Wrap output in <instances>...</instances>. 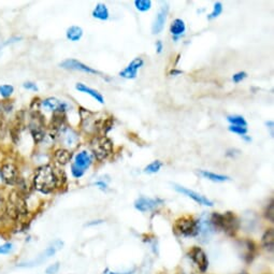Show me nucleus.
I'll list each match as a JSON object with an SVG mask.
<instances>
[{
	"instance_id": "29",
	"label": "nucleus",
	"mask_w": 274,
	"mask_h": 274,
	"mask_svg": "<svg viewBox=\"0 0 274 274\" xmlns=\"http://www.w3.org/2000/svg\"><path fill=\"white\" fill-rule=\"evenodd\" d=\"M14 93V86L11 84H3L0 85V96L2 98L7 99L9 97H11L12 94Z\"/></svg>"
},
{
	"instance_id": "3",
	"label": "nucleus",
	"mask_w": 274,
	"mask_h": 274,
	"mask_svg": "<svg viewBox=\"0 0 274 274\" xmlns=\"http://www.w3.org/2000/svg\"><path fill=\"white\" fill-rule=\"evenodd\" d=\"M210 222L215 230H222L228 236H235L239 229V220L232 212H226L225 214L213 213Z\"/></svg>"
},
{
	"instance_id": "38",
	"label": "nucleus",
	"mask_w": 274,
	"mask_h": 274,
	"mask_svg": "<svg viewBox=\"0 0 274 274\" xmlns=\"http://www.w3.org/2000/svg\"><path fill=\"white\" fill-rule=\"evenodd\" d=\"M136 271V269H134V270H129V271H126V272H112V271H110L109 269H106V270L103 273V274H134V272Z\"/></svg>"
},
{
	"instance_id": "41",
	"label": "nucleus",
	"mask_w": 274,
	"mask_h": 274,
	"mask_svg": "<svg viewBox=\"0 0 274 274\" xmlns=\"http://www.w3.org/2000/svg\"><path fill=\"white\" fill-rule=\"evenodd\" d=\"M182 73V71L181 70H175V69H173V70H171L170 71V75H179V74H181Z\"/></svg>"
},
{
	"instance_id": "15",
	"label": "nucleus",
	"mask_w": 274,
	"mask_h": 274,
	"mask_svg": "<svg viewBox=\"0 0 274 274\" xmlns=\"http://www.w3.org/2000/svg\"><path fill=\"white\" fill-rule=\"evenodd\" d=\"M143 64H144V60L142 58L140 57L135 58L124 70L120 71V77L127 79V80L136 79L137 75H138L139 69L142 67V66H143Z\"/></svg>"
},
{
	"instance_id": "5",
	"label": "nucleus",
	"mask_w": 274,
	"mask_h": 274,
	"mask_svg": "<svg viewBox=\"0 0 274 274\" xmlns=\"http://www.w3.org/2000/svg\"><path fill=\"white\" fill-rule=\"evenodd\" d=\"M91 162H93V158L87 151L79 152L74 156L72 164H71V174L75 179H80L84 175L85 171L89 168Z\"/></svg>"
},
{
	"instance_id": "10",
	"label": "nucleus",
	"mask_w": 274,
	"mask_h": 274,
	"mask_svg": "<svg viewBox=\"0 0 274 274\" xmlns=\"http://www.w3.org/2000/svg\"><path fill=\"white\" fill-rule=\"evenodd\" d=\"M188 256L201 272H206L207 270V267H209V259H207L206 252L202 250L201 247L199 246L191 247V250L188 253Z\"/></svg>"
},
{
	"instance_id": "14",
	"label": "nucleus",
	"mask_w": 274,
	"mask_h": 274,
	"mask_svg": "<svg viewBox=\"0 0 274 274\" xmlns=\"http://www.w3.org/2000/svg\"><path fill=\"white\" fill-rule=\"evenodd\" d=\"M198 222V236L201 238V241L206 242L209 241L211 236L214 233L216 230L214 229V227L212 226L210 218H207V216L204 215Z\"/></svg>"
},
{
	"instance_id": "8",
	"label": "nucleus",
	"mask_w": 274,
	"mask_h": 274,
	"mask_svg": "<svg viewBox=\"0 0 274 274\" xmlns=\"http://www.w3.org/2000/svg\"><path fill=\"white\" fill-rule=\"evenodd\" d=\"M63 245H64V243L63 241H60V240H55L52 244H51L47 250H45L43 253L40 254V255L38 256L37 259H34L33 261H29V262H26V263H21V267H34V266H39L40 263H42L43 261H45L47 259H49V258L52 257L53 255H55L60 248H63Z\"/></svg>"
},
{
	"instance_id": "13",
	"label": "nucleus",
	"mask_w": 274,
	"mask_h": 274,
	"mask_svg": "<svg viewBox=\"0 0 274 274\" xmlns=\"http://www.w3.org/2000/svg\"><path fill=\"white\" fill-rule=\"evenodd\" d=\"M173 187H174V189L177 192H180V194H183V195H185V196H187L188 198H190V199L196 201L197 204L202 205V206H213V202L210 199H207L206 197L202 196L200 194H198V192H196L194 190L188 189V188H186V187H184V186H181V185H177V184H174Z\"/></svg>"
},
{
	"instance_id": "40",
	"label": "nucleus",
	"mask_w": 274,
	"mask_h": 274,
	"mask_svg": "<svg viewBox=\"0 0 274 274\" xmlns=\"http://www.w3.org/2000/svg\"><path fill=\"white\" fill-rule=\"evenodd\" d=\"M156 50H157V53H161L162 52V50H164V45H162V42L160 41V40H158V41L156 42Z\"/></svg>"
},
{
	"instance_id": "36",
	"label": "nucleus",
	"mask_w": 274,
	"mask_h": 274,
	"mask_svg": "<svg viewBox=\"0 0 274 274\" xmlns=\"http://www.w3.org/2000/svg\"><path fill=\"white\" fill-rule=\"evenodd\" d=\"M23 87L28 89V90H33V91H38L39 90L37 84L34 83V82H30V81H28V82H25L23 84Z\"/></svg>"
},
{
	"instance_id": "19",
	"label": "nucleus",
	"mask_w": 274,
	"mask_h": 274,
	"mask_svg": "<svg viewBox=\"0 0 274 274\" xmlns=\"http://www.w3.org/2000/svg\"><path fill=\"white\" fill-rule=\"evenodd\" d=\"M54 160L57 162L58 165L60 166H65L69 164L71 161V158H72V154L71 152H69L68 150L65 149H58L54 152Z\"/></svg>"
},
{
	"instance_id": "37",
	"label": "nucleus",
	"mask_w": 274,
	"mask_h": 274,
	"mask_svg": "<svg viewBox=\"0 0 274 274\" xmlns=\"http://www.w3.org/2000/svg\"><path fill=\"white\" fill-rule=\"evenodd\" d=\"M58 271H59V262L54 263V265L50 266L47 269V273L48 274H56Z\"/></svg>"
},
{
	"instance_id": "35",
	"label": "nucleus",
	"mask_w": 274,
	"mask_h": 274,
	"mask_svg": "<svg viewBox=\"0 0 274 274\" xmlns=\"http://www.w3.org/2000/svg\"><path fill=\"white\" fill-rule=\"evenodd\" d=\"M246 77H247V73H246V72H244V71H240V72L233 74L232 81H233V82H235V83H240V82H242V81L244 80Z\"/></svg>"
},
{
	"instance_id": "27",
	"label": "nucleus",
	"mask_w": 274,
	"mask_h": 274,
	"mask_svg": "<svg viewBox=\"0 0 274 274\" xmlns=\"http://www.w3.org/2000/svg\"><path fill=\"white\" fill-rule=\"evenodd\" d=\"M227 120L233 126H242V127L247 126V121L241 115H229L227 118Z\"/></svg>"
},
{
	"instance_id": "33",
	"label": "nucleus",
	"mask_w": 274,
	"mask_h": 274,
	"mask_svg": "<svg viewBox=\"0 0 274 274\" xmlns=\"http://www.w3.org/2000/svg\"><path fill=\"white\" fill-rule=\"evenodd\" d=\"M229 131L233 134H237V135H240L241 137L244 136L247 134V128L246 127H242V126H229Z\"/></svg>"
},
{
	"instance_id": "25",
	"label": "nucleus",
	"mask_w": 274,
	"mask_h": 274,
	"mask_svg": "<svg viewBox=\"0 0 274 274\" xmlns=\"http://www.w3.org/2000/svg\"><path fill=\"white\" fill-rule=\"evenodd\" d=\"M63 135H64L65 144L68 145V146H72V145H74V144L77 143V142L79 141V136H78V134L75 133L74 130L68 128V127L65 129Z\"/></svg>"
},
{
	"instance_id": "26",
	"label": "nucleus",
	"mask_w": 274,
	"mask_h": 274,
	"mask_svg": "<svg viewBox=\"0 0 274 274\" xmlns=\"http://www.w3.org/2000/svg\"><path fill=\"white\" fill-rule=\"evenodd\" d=\"M243 250L245 252L243 253V257L246 261H252L254 257V252H255V245L252 241H244L243 242Z\"/></svg>"
},
{
	"instance_id": "39",
	"label": "nucleus",
	"mask_w": 274,
	"mask_h": 274,
	"mask_svg": "<svg viewBox=\"0 0 274 274\" xmlns=\"http://www.w3.org/2000/svg\"><path fill=\"white\" fill-rule=\"evenodd\" d=\"M95 185H96V186H99V188H100V189H103V190L106 189V187H108V185H106L105 183H104V182H103V181L96 182V183H95Z\"/></svg>"
},
{
	"instance_id": "42",
	"label": "nucleus",
	"mask_w": 274,
	"mask_h": 274,
	"mask_svg": "<svg viewBox=\"0 0 274 274\" xmlns=\"http://www.w3.org/2000/svg\"><path fill=\"white\" fill-rule=\"evenodd\" d=\"M242 138H243V139H244L245 141H247V142H251V141H252V138H250V137H247L246 135L242 136Z\"/></svg>"
},
{
	"instance_id": "28",
	"label": "nucleus",
	"mask_w": 274,
	"mask_h": 274,
	"mask_svg": "<svg viewBox=\"0 0 274 274\" xmlns=\"http://www.w3.org/2000/svg\"><path fill=\"white\" fill-rule=\"evenodd\" d=\"M162 167V162L160 160H155L153 162H151L149 166H146L144 168V172L145 173H150V174H154L157 173Z\"/></svg>"
},
{
	"instance_id": "20",
	"label": "nucleus",
	"mask_w": 274,
	"mask_h": 274,
	"mask_svg": "<svg viewBox=\"0 0 274 274\" xmlns=\"http://www.w3.org/2000/svg\"><path fill=\"white\" fill-rule=\"evenodd\" d=\"M186 30V25L184 23V21L181 18H176L174 19L173 22H172L171 26H170V33L172 35H174V38L177 39L180 37V35L184 34Z\"/></svg>"
},
{
	"instance_id": "32",
	"label": "nucleus",
	"mask_w": 274,
	"mask_h": 274,
	"mask_svg": "<svg viewBox=\"0 0 274 274\" xmlns=\"http://www.w3.org/2000/svg\"><path fill=\"white\" fill-rule=\"evenodd\" d=\"M223 12V4L222 2H215L214 7H213V11L207 15V19H213L220 17Z\"/></svg>"
},
{
	"instance_id": "18",
	"label": "nucleus",
	"mask_w": 274,
	"mask_h": 274,
	"mask_svg": "<svg viewBox=\"0 0 274 274\" xmlns=\"http://www.w3.org/2000/svg\"><path fill=\"white\" fill-rule=\"evenodd\" d=\"M75 89L81 91V93H84V94H87V95L91 96V97L96 99V101H98V103H101V104L104 103L103 96L101 95L99 91H97L94 88H90L89 86H87V85H85L83 83H77V84H75Z\"/></svg>"
},
{
	"instance_id": "30",
	"label": "nucleus",
	"mask_w": 274,
	"mask_h": 274,
	"mask_svg": "<svg viewBox=\"0 0 274 274\" xmlns=\"http://www.w3.org/2000/svg\"><path fill=\"white\" fill-rule=\"evenodd\" d=\"M135 6L139 11L146 12L152 8V1L151 0H136Z\"/></svg>"
},
{
	"instance_id": "1",
	"label": "nucleus",
	"mask_w": 274,
	"mask_h": 274,
	"mask_svg": "<svg viewBox=\"0 0 274 274\" xmlns=\"http://www.w3.org/2000/svg\"><path fill=\"white\" fill-rule=\"evenodd\" d=\"M59 177L51 165H43L35 170L34 175V187L44 195H49L57 188Z\"/></svg>"
},
{
	"instance_id": "9",
	"label": "nucleus",
	"mask_w": 274,
	"mask_h": 274,
	"mask_svg": "<svg viewBox=\"0 0 274 274\" xmlns=\"http://www.w3.org/2000/svg\"><path fill=\"white\" fill-rule=\"evenodd\" d=\"M0 177L6 185H17L19 180L18 169L17 165L13 162H7L3 164L0 168Z\"/></svg>"
},
{
	"instance_id": "21",
	"label": "nucleus",
	"mask_w": 274,
	"mask_h": 274,
	"mask_svg": "<svg viewBox=\"0 0 274 274\" xmlns=\"http://www.w3.org/2000/svg\"><path fill=\"white\" fill-rule=\"evenodd\" d=\"M261 244L266 248L267 251L272 252L274 247V231L272 228L267 229L266 232L263 233L262 239H261Z\"/></svg>"
},
{
	"instance_id": "16",
	"label": "nucleus",
	"mask_w": 274,
	"mask_h": 274,
	"mask_svg": "<svg viewBox=\"0 0 274 274\" xmlns=\"http://www.w3.org/2000/svg\"><path fill=\"white\" fill-rule=\"evenodd\" d=\"M168 12H169L168 4H165V6H162L160 8L159 12L157 14V17L154 21L153 26H152V33L154 34H158L162 32L167 21V17H168Z\"/></svg>"
},
{
	"instance_id": "31",
	"label": "nucleus",
	"mask_w": 274,
	"mask_h": 274,
	"mask_svg": "<svg viewBox=\"0 0 274 274\" xmlns=\"http://www.w3.org/2000/svg\"><path fill=\"white\" fill-rule=\"evenodd\" d=\"M13 109V104L7 103V101H0V120H2L4 115L7 113L11 112V110Z\"/></svg>"
},
{
	"instance_id": "17",
	"label": "nucleus",
	"mask_w": 274,
	"mask_h": 274,
	"mask_svg": "<svg viewBox=\"0 0 274 274\" xmlns=\"http://www.w3.org/2000/svg\"><path fill=\"white\" fill-rule=\"evenodd\" d=\"M41 105L44 106L45 109H48L50 111H53V112H63L65 113L68 109V104L64 103V101H60L59 99L55 97H50L41 101Z\"/></svg>"
},
{
	"instance_id": "6",
	"label": "nucleus",
	"mask_w": 274,
	"mask_h": 274,
	"mask_svg": "<svg viewBox=\"0 0 274 274\" xmlns=\"http://www.w3.org/2000/svg\"><path fill=\"white\" fill-rule=\"evenodd\" d=\"M174 230L183 237H197L198 236V222L190 216H183L176 220Z\"/></svg>"
},
{
	"instance_id": "7",
	"label": "nucleus",
	"mask_w": 274,
	"mask_h": 274,
	"mask_svg": "<svg viewBox=\"0 0 274 274\" xmlns=\"http://www.w3.org/2000/svg\"><path fill=\"white\" fill-rule=\"evenodd\" d=\"M29 131L32 134V137L35 143H40L45 137V130H44V118L41 113H39L38 111H34L32 115V120L28 125Z\"/></svg>"
},
{
	"instance_id": "44",
	"label": "nucleus",
	"mask_w": 274,
	"mask_h": 274,
	"mask_svg": "<svg viewBox=\"0 0 274 274\" xmlns=\"http://www.w3.org/2000/svg\"><path fill=\"white\" fill-rule=\"evenodd\" d=\"M3 47H4V45H3L2 43L0 44V55H1V52H2V49H3Z\"/></svg>"
},
{
	"instance_id": "23",
	"label": "nucleus",
	"mask_w": 274,
	"mask_h": 274,
	"mask_svg": "<svg viewBox=\"0 0 274 274\" xmlns=\"http://www.w3.org/2000/svg\"><path fill=\"white\" fill-rule=\"evenodd\" d=\"M66 37L72 42H78L83 37V29L79 26H70L66 32Z\"/></svg>"
},
{
	"instance_id": "24",
	"label": "nucleus",
	"mask_w": 274,
	"mask_h": 274,
	"mask_svg": "<svg viewBox=\"0 0 274 274\" xmlns=\"http://www.w3.org/2000/svg\"><path fill=\"white\" fill-rule=\"evenodd\" d=\"M199 173H200L201 176H204L205 179H207V180L213 181V182H226V181L230 180L229 176L223 175V174H217V173H214V172H210V171H206V170H200Z\"/></svg>"
},
{
	"instance_id": "22",
	"label": "nucleus",
	"mask_w": 274,
	"mask_h": 274,
	"mask_svg": "<svg viewBox=\"0 0 274 274\" xmlns=\"http://www.w3.org/2000/svg\"><path fill=\"white\" fill-rule=\"evenodd\" d=\"M91 14H93V17L100 19V21H106L110 17L109 10L103 3H98Z\"/></svg>"
},
{
	"instance_id": "34",
	"label": "nucleus",
	"mask_w": 274,
	"mask_h": 274,
	"mask_svg": "<svg viewBox=\"0 0 274 274\" xmlns=\"http://www.w3.org/2000/svg\"><path fill=\"white\" fill-rule=\"evenodd\" d=\"M266 217L268 218V221H270V222L274 221V205H273V200H271L270 204H269V206H267Z\"/></svg>"
},
{
	"instance_id": "45",
	"label": "nucleus",
	"mask_w": 274,
	"mask_h": 274,
	"mask_svg": "<svg viewBox=\"0 0 274 274\" xmlns=\"http://www.w3.org/2000/svg\"><path fill=\"white\" fill-rule=\"evenodd\" d=\"M240 274H247V273H240Z\"/></svg>"
},
{
	"instance_id": "46",
	"label": "nucleus",
	"mask_w": 274,
	"mask_h": 274,
	"mask_svg": "<svg viewBox=\"0 0 274 274\" xmlns=\"http://www.w3.org/2000/svg\"><path fill=\"white\" fill-rule=\"evenodd\" d=\"M180 274H185V273H180Z\"/></svg>"
},
{
	"instance_id": "12",
	"label": "nucleus",
	"mask_w": 274,
	"mask_h": 274,
	"mask_svg": "<svg viewBox=\"0 0 274 274\" xmlns=\"http://www.w3.org/2000/svg\"><path fill=\"white\" fill-rule=\"evenodd\" d=\"M164 204V200L159 198H146L140 197L135 202V207L140 212H149L157 209L159 206Z\"/></svg>"
},
{
	"instance_id": "43",
	"label": "nucleus",
	"mask_w": 274,
	"mask_h": 274,
	"mask_svg": "<svg viewBox=\"0 0 274 274\" xmlns=\"http://www.w3.org/2000/svg\"><path fill=\"white\" fill-rule=\"evenodd\" d=\"M267 126H269V128H270V129L272 130V129H273V121H272V120H271V121H268Z\"/></svg>"
},
{
	"instance_id": "11",
	"label": "nucleus",
	"mask_w": 274,
	"mask_h": 274,
	"mask_svg": "<svg viewBox=\"0 0 274 274\" xmlns=\"http://www.w3.org/2000/svg\"><path fill=\"white\" fill-rule=\"evenodd\" d=\"M59 67L66 69V70H74V71H81V72H84V73H87V74H101L99 71L93 69L89 66L85 65L83 63L79 62L77 59H73V58H68L64 60L59 64Z\"/></svg>"
},
{
	"instance_id": "4",
	"label": "nucleus",
	"mask_w": 274,
	"mask_h": 274,
	"mask_svg": "<svg viewBox=\"0 0 274 274\" xmlns=\"http://www.w3.org/2000/svg\"><path fill=\"white\" fill-rule=\"evenodd\" d=\"M91 150L96 159L103 161L113 153V142L106 136H97L91 141Z\"/></svg>"
},
{
	"instance_id": "2",
	"label": "nucleus",
	"mask_w": 274,
	"mask_h": 274,
	"mask_svg": "<svg viewBox=\"0 0 274 274\" xmlns=\"http://www.w3.org/2000/svg\"><path fill=\"white\" fill-rule=\"evenodd\" d=\"M6 214L13 221L28 215V206L22 192L17 190L10 192L6 202Z\"/></svg>"
}]
</instances>
